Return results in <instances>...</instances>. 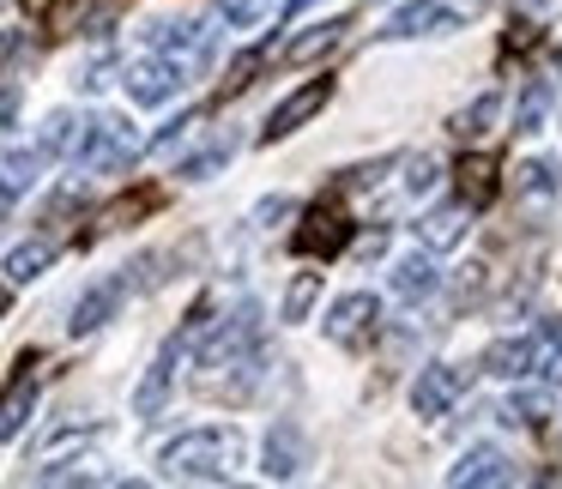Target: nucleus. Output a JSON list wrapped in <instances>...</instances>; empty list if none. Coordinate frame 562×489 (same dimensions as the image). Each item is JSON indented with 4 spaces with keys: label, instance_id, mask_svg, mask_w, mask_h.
Returning <instances> with one entry per match:
<instances>
[{
    "label": "nucleus",
    "instance_id": "36",
    "mask_svg": "<svg viewBox=\"0 0 562 489\" xmlns=\"http://www.w3.org/2000/svg\"><path fill=\"white\" fill-rule=\"evenodd\" d=\"M357 254H363V260H381V254H387V230H369L363 242H357Z\"/></svg>",
    "mask_w": 562,
    "mask_h": 489
},
{
    "label": "nucleus",
    "instance_id": "4",
    "mask_svg": "<svg viewBox=\"0 0 562 489\" xmlns=\"http://www.w3.org/2000/svg\"><path fill=\"white\" fill-rule=\"evenodd\" d=\"M321 332H327L339 351H369V339L381 332V296L375 291L339 296V303L327 308V320H321Z\"/></svg>",
    "mask_w": 562,
    "mask_h": 489
},
{
    "label": "nucleus",
    "instance_id": "17",
    "mask_svg": "<svg viewBox=\"0 0 562 489\" xmlns=\"http://www.w3.org/2000/svg\"><path fill=\"white\" fill-rule=\"evenodd\" d=\"M562 194V170L550 158H526L514 163V200H532V206H550Z\"/></svg>",
    "mask_w": 562,
    "mask_h": 489
},
{
    "label": "nucleus",
    "instance_id": "28",
    "mask_svg": "<svg viewBox=\"0 0 562 489\" xmlns=\"http://www.w3.org/2000/svg\"><path fill=\"white\" fill-rule=\"evenodd\" d=\"M315 296H321V272H296L291 278V291H284V308H279V320H308V308H315Z\"/></svg>",
    "mask_w": 562,
    "mask_h": 489
},
{
    "label": "nucleus",
    "instance_id": "19",
    "mask_svg": "<svg viewBox=\"0 0 562 489\" xmlns=\"http://www.w3.org/2000/svg\"><path fill=\"white\" fill-rule=\"evenodd\" d=\"M49 266H55V242H49V236H37V242H19L13 254L0 260L7 284H31V278H43Z\"/></svg>",
    "mask_w": 562,
    "mask_h": 489
},
{
    "label": "nucleus",
    "instance_id": "21",
    "mask_svg": "<svg viewBox=\"0 0 562 489\" xmlns=\"http://www.w3.org/2000/svg\"><path fill=\"white\" fill-rule=\"evenodd\" d=\"M158 187H134V194H122L115 206H103V218H98V230L91 236H110V230H127V224H139L146 212H158Z\"/></svg>",
    "mask_w": 562,
    "mask_h": 489
},
{
    "label": "nucleus",
    "instance_id": "15",
    "mask_svg": "<svg viewBox=\"0 0 562 489\" xmlns=\"http://www.w3.org/2000/svg\"><path fill=\"white\" fill-rule=\"evenodd\" d=\"M532 363H538V332H514V339H496L484 351V375H496V380L532 375Z\"/></svg>",
    "mask_w": 562,
    "mask_h": 489
},
{
    "label": "nucleus",
    "instance_id": "27",
    "mask_svg": "<svg viewBox=\"0 0 562 489\" xmlns=\"http://www.w3.org/2000/svg\"><path fill=\"white\" fill-rule=\"evenodd\" d=\"M502 423L544 429V423H550V393H514V399L502 405Z\"/></svg>",
    "mask_w": 562,
    "mask_h": 489
},
{
    "label": "nucleus",
    "instance_id": "6",
    "mask_svg": "<svg viewBox=\"0 0 562 489\" xmlns=\"http://www.w3.org/2000/svg\"><path fill=\"white\" fill-rule=\"evenodd\" d=\"M122 86H127V98H134L139 110H158V103H170L176 91L188 86V73L170 61V55H158V49H151L146 61H134V67L122 73Z\"/></svg>",
    "mask_w": 562,
    "mask_h": 489
},
{
    "label": "nucleus",
    "instance_id": "30",
    "mask_svg": "<svg viewBox=\"0 0 562 489\" xmlns=\"http://www.w3.org/2000/svg\"><path fill=\"white\" fill-rule=\"evenodd\" d=\"M532 368H544L550 387H562V332L557 327H538V363Z\"/></svg>",
    "mask_w": 562,
    "mask_h": 489
},
{
    "label": "nucleus",
    "instance_id": "34",
    "mask_svg": "<svg viewBox=\"0 0 562 489\" xmlns=\"http://www.w3.org/2000/svg\"><path fill=\"white\" fill-rule=\"evenodd\" d=\"M115 79V55H98V61L86 67V73H79V91H103Z\"/></svg>",
    "mask_w": 562,
    "mask_h": 489
},
{
    "label": "nucleus",
    "instance_id": "1",
    "mask_svg": "<svg viewBox=\"0 0 562 489\" xmlns=\"http://www.w3.org/2000/svg\"><path fill=\"white\" fill-rule=\"evenodd\" d=\"M248 441L231 423H206V429H182L176 441L158 447V471L176 484H224V477L243 465Z\"/></svg>",
    "mask_w": 562,
    "mask_h": 489
},
{
    "label": "nucleus",
    "instance_id": "38",
    "mask_svg": "<svg viewBox=\"0 0 562 489\" xmlns=\"http://www.w3.org/2000/svg\"><path fill=\"white\" fill-rule=\"evenodd\" d=\"M25 7H31V13H43V7H49V0H25Z\"/></svg>",
    "mask_w": 562,
    "mask_h": 489
},
{
    "label": "nucleus",
    "instance_id": "35",
    "mask_svg": "<svg viewBox=\"0 0 562 489\" xmlns=\"http://www.w3.org/2000/svg\"><path fill=\"white\" fill-rule=\"evenodd\" d=\"M188 127H200V115H176V122H170V127H158V139H151V151H170V146H176V139H182V134H188Z\"/></svg>",
    "mask_w": 562,
    "mask_h": 489
},
{
    "label": "nucleus",
    "instance_id": "8",
    "mask_svg": "<svg viewBox=\"0 0 562 489\" xmlns=\"http://www.w3.org/2000/svg\"><path fill=\"white\" fill-rule=\"evenodd\" d=\"M327 103H333V79L321 73V79H308L303 91H291V98H284L279 110L267 115V127H260V139H267V146H272V139H291L296 127H303V122H315V115L327 110Z\"/></svg>",
    "mask_w": 562,
    "mask_h": 489
},
{
    "label": "nucleus",
    "instance_id": "32",
    "mask_svg": "<svg viewBox=\"0 0 562 489\" xmlns=\"http://www.w3.org/2000/svg\"><path fill=\"white\" fill-rule=\"evenodd\" d=\"M255 73H260V49H248V55H236V67H231V79H224V98H236V91H248V86H255Z\"/></svg>",
    "mask_w": 562,
    "mask_h": 489
},
{
    "label": "nucleus",
    "instance_id": "3",
    "mask_svg": "<svg viewBox=\"0 0 562 489\" xmlns=\"http://www.w3.org/2000/svg\"><path fill=\"white\" fill-rule=\"evenodd\" d=\"M291 248L296 254H308V260H333L339 248H351V212L339 206V187H333L327 200H315V206L303 212V224H296V236H291Z\"/></svg>",
    "mask_w": 562,
    "mask_h": 489
},
{
    "label": "nucleus",
    "instance_id": "14",
    "mask_svg": "<svg viewBox=\"0 0 562 489\" xmlns=\"http://www.w3.org/2000/svg\"><path fill=\"white\" fill-rule=\"evenodd\" d=\"M465 230H472V206H436V212H424V224H417V242L429 248V254H448V248H460L465 242Z\"/></svg>",
    "mask_w": 562,
    "mask_h": 489
},
{
    "label": "nucleus",
    "instance_id": "5",
    "mask_svg": "<svg viewBox=\"0 0 562 489\" xmlns=\"http://www.w3.org/2000/svg\"><path fill=\"white\" fill-rule=\"evenodd\" d=\"M151 49L170 55L182 73H200V67L212 61V25L206 19H164V25H146Z\"/></svg>",
    "mask_w": 562,
    "mask_h": 489
},
{
    "label": "nucleus",
    "instance_id": "40",
    "mask_svg": "<svg viewBox=\"0 0 562 489\" xmlns=\"http://www.w3.org/2000/svg\"><path fill=\"white\" fill-rule=\"evenodd\" d=\"M0 315H7V284H0Z\"/></svg>",
    "mask_w": 562,
    "mask_h": 489
},
{
    "label": "nucleus",
    "instance_id": "2",
    "mask_svg": "<svg viewBox=\"0 0 562 489\" xmlns=\"http://www.w3.org/2000/svg\"><path fill=\"white\" fill-rule=\"evenodd\" d=\"M139 158V134L127 115H98V122L79 127V146H74V163L91 175H122L127 163Z\"/></svg>",
    "mask_w": 562,
    "mask_h": 489
},
{
    "label": "nucleus",
    "instance_id": "42",
    "mask_svg": "<svg viewBox=\"0 0 562 489\" xmlns=\"http://www.w3.org/2000/svg\"><path fill=\"white\" fill-rule=\"evenodd\" d=\"M557 73H562V49H557Z\"/></svg>",
    "mask_w": 562,
    "mask_h": 489
},
{
    "label": "nucleus",
    "instance_id": "12",
    "mask_svg": "<svg viewBox=\"0 0 562 489\" xmlns=\"http://www.w3.org/2000/svg\"><path fill=\"white\" fill-rule=\"evenodd\" d=\"M260 459H267V465H260L267 477H296V471L308 465V435H303L296 423H272V429H267V447H260Z\"/></svg>",
    "mask_w": 562,
    "mask_h": 489
},
{
    "label": "nucleus",
    "instance_id": "16",
    "mask_svg": "<svg viewBox=\"0 0 562 489\" xmlns=\"http://www.w3.org/2000/svg\"><path fill=\"white\" fill-rule=\"evenodd\" d=\"M448 484H514V465L496 447H465L460 465L448 471Z\"/></svg>",
    "mask_w": 562,
    "mask_h": 489
},
{
    "label": "nucleus",
    "instance_id": "11",
    "mask_svg": "<svg viewBox=\"0 0 562 489\" xmlns=\"http://www.w3.org/2000/svg\"><path fill=\"white\" fill-rule=\"evenodd\" d=\"M122 296H127V278H103V284H91V291L74 303V320H67V332H74V339H91L98 327H110L115 308H122Z\"/></svg>",
    "mask_w": 562,
    "mask_h": 489
},
{
    "label": "nucleus",
    "instance_id": "7",
    "mask_svg": "<svg viewBox=\"0 0 562 489\" xmlns=\"http://www.w3.org/2000/svg\"><path fill=\"white\" fill-rule=\"evenodd\" d=\"M460 399H465V368L460 363L417 368V380H412V411L417 417H448Z\"/></svg>",
    "mask_w": 562,
    "mask_h": 489
},
{
    "label": "nucleus",
    "instance_id": "43",
    "mask_svg": "<svg viewBox=\"0 0 562 489\" xmlns=\"http://www.w3.org/2000/svg\"><path fill=\"white\" fill-rule=\"evenodd\" d=\"M0 224H7V218H0Z\"/></svg>",
    "mask_w": 562,
    "mask_h": 489
},
{
    "label": "nucleus",
    "instance_id": "23",
    "mask_svg": "<svg viewBox=\"0 0 562 489\" xmlns=\"http://www.w3.org/2000/svg\"><path fill=\"white\" fill-rule=\"evenodd\" d=\"M79 115L74 110H55L49 122H43V134H37V151L43 158H74V146H79Z\"/></svg>",
    "mask_w": 562,
    "mask_h": 489
},
{
    "label": "nucleus",
    "instance_id": "26",
    "mask_svg": "<svg viewBox=\"0 0 562 489\" xmlns=\"http://www.w3.org/2000/svg\"><path fill=\"white\" fill-rule=\"evenodd\" d=\"M231 139H212V146L206 151H194V158H182V163H176V175H182V182H206V175H218L224 170V163H231Z\"/></svg>",
    "mask_w": 562,
    "mask_h": 489
},
{
    "label": "nucleus",
    "instance_id": "29",
    "mask_svg": "<svg viewBox=\"0 0 562 489\" xmlns=\"http://www.w3.org/2000/svg\"><path fill=\"white\" fill-rule=\"evenodd\" d=\"M400 163H405V194H412V200H424L429 187L441 182V163L429 158V151H417V158H400Z\"/></svg>",
    "mask_w": 562,
    "mask_h": 489
},
{
    "label": "nucleus",
    "instance_id": "22",
    "mask_svg": "<svg viewBox=\"0 0 562 489\" xmlns=\"http://www.w3.org/2000/svg\"><path fill=\"white\" fill-rule=\"evenodd\" d=\"M436 19H441V0H405L400 13L381 25V37L387 43H405V37H424V31H436Z\"/></svg>",
    "mask_w": 562,
    "mask_h": 489
},
{
    "label": "nucleus",
    "instance_id": "41",
    "mask_svg": "<svg viewBox=\"0 0 562 489\" xmlns=\"http://www.w3.org/2000/svg\"><path fill=\"white\" fill-rule=\"evenodd\" d=\"M520 7H544V0H520Z\"/></svg>",
    "mask_w": 562,
    "mask_h": 489
},
{
    "label": "nucleus",
    "instance_id": "33",
    "mask_svg": "<svg viewBox=\"0 0 562 489\" xmlns=\"http://www.w3.org/2000/svg\"><path fill=\"white\" fill-rule=\"evenodd\" d=\"M291 212H296L291 194H272V200H260V206H255V224H260V230H272V224L291 218Z\"/></svg>",
    "mask_w": 562,
    "mask_h": 489
},
{
    "label": "nucleus",
    "instance_id": "39",
    "mask_svg": "<svg viewBox=\"0 0 562 489\" xmlns=\"http://www.w3.org/2000/svg\"><path fill=\"white\" fill-rule=\"evenodd\" d=\"M303 7H315V0H291V13H303Z\"/></svg>",
    "mask_w": 562,
    "mask_h": 489
},
{
    "label": "nucleus",
    "instance_id": "18",
    "mask_svg": "<svg viewBox=\"0 0 562 489\" xmlns=\"http://www.w3.org/2000/svg\"><path fill=\"white\" fill-rule=\"evenodd\" d=\"M345 31H351V19H321V25H308L303 37L284 49V67H308V61H321L327 49H339L345 43Z\"/></svg>",
    "mask_w": 562,
    "mask_h": 489
},
{
    "label": "nucleus",
    "instance_id": "13",
    "mask_svg": "<svg viewBox=\"0 0 562 489\" xmlns=\"http://www.w3.org/2000/svg\"><path fill=\"white\" fill-rule=\"evenodd\" d=\"M436 291H441L436 254H429V248H412V254L393 266V296H400V303H429Z\"/></svg>",
    "mask_w": 562,
    "mask_h": 489
},
{
    "label": "nucleus",
    "instance_id": "31",
    "mask_svg": "<svg viewBox=\"0 0 562 489\" xmlns=\"http://www.w3.org/2000/svg\"><path fill=\"white\" fill-rule=\"evenodd\" d=\"M212 7H218V19L236 31H255L260 19H267V0H212Z\"/></svg>",
    "mask_w": 562,
    "mask_h": 489
},
{
    "label": "nucleus",
    "instance_id": "24",
    "mask_svg": "<svg viewBox=\"0 0 562 489\" xmlns=\"http://www.w3.org/2000/svg\"><path fill=\"white\" fill-rule=\"evenodd\" d=\"M496 115H502V91H484V98H472L460 115H453V134L477 139V134H490V127H496Z\"/></svg>",
    "mask_w": 562,
    "mask_h": 489
},
{
    "label": "nucleus",
    "instance_id": "9",
    "mask_svg": "<svg viewBox=\"0 0 562 489\" xmlns=\"http://www.w3.org/2000/svg\"><path fill=\"white\" fill-rule=\"evenodd\" d=\"M182 351H188V332L164 339V351L151 356L146 380H139V393H134V417H158V411H164V399H170V380H176V363H182Z\"/></svg>",
    "mask_w": 562,
    "mask_h": 489
},
{
    "label": "nucleus",
    "instance_id": "10",
    "mask_svg": "<svg viewBox=\"0 0 562 489\" xmlns=\"http://www.w3.org/2000/svg\"><path fill=\"white\" fill-rule=\"evenodd\" d=\"M31 363H37V356H19V375L7 380V387H0V441H13L19 429L31 423V411H37V375H31Z\"/></svg>",
    "mask_w": 562,
    "mask_h": 489
},
{
    "label": "nucleus",
    "instance_id": "25",
    "mask_svg": "<svg viewBox=\"0 0 562 489\" xmlns=\"http://www.w3.org/2000/svg\"><path fill=\"white\" fill-rule=\"evenodd\" d=\"M550 115V86L544 79H526L520 86V110H514V134H538Z\"/></svg>",
    "mask_w": 562,
    "mask_h": 489
},
{
    "label": "nucleus",
    "instance_id": "20",
    "mask_svg": "<svg viewBox=\"0 0 562 489\" xmlns=\"http://www.w3.org/2000/svg\"><path fill=\"white\" fill-rule=\"evenodd\" d=\"M453 182H460V200H465V206L484 212L490 200H496V158H460Z\"/></svg>",
    "mask_w": 562,
    "mask_h": 489
},
{
    "label": "nucleus",
    "instance_id": "37",
    "mask_svg": "<svg viewBox=\"0 0 562 489\" xmlns=\"http://www.w3.org/2000/svg\"><path fill=\"white\" fill-rule=\"evenodd\" d=\"M13 115H19V91H13V86H0V134L13 127Z\"/></svg>",
    "mask_w": 562,
    "mask_h": 489
}]
</instances>
